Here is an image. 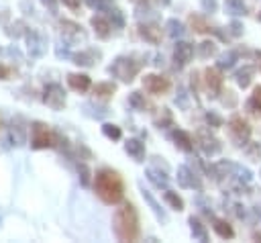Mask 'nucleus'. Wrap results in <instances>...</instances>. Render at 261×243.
<instances>
[{"label": "nucleus", "mask_w": 261, "mask_h": 243, "mask_svg": "<svg viewBox=\"0 0 261 243\" xmlns=\"http://www.w3.org/2000/svg\"><path fill=\"white\" fill-rule=\"evenodd\" d=\"M190 25H192V29L196 31V33H210L212 29L208 27V22L202 18V16H198V14H192L190 16Z\"/></svg>", "instance_id": "nucleus-29"}, {"label": "nucleus", "mask_w": 261, "mask_h": 243, "mask_svg": "<svg viewBox=\"0 0 261 243\" xmlns=\"http://www.w3.org/2000/svg\"><path fill=\"white\" fill-rule=\"evenodd\" d=\"M77 169H80V176H82V184L88 186V184H90V167H88L86 163H80Z\"/></svg>", "instance_id": "nucleus-40"}, {"label": "nucleus", "mask_w": 261, "mask_h": 243, "mask_svg": "<svg viewBox=\"0 0 261 243\" xmlns=\"http://www.w3.org/2000/svg\"><path fill=\"white\" fill-rule=\"evenodd\" d=\"M245 155L253 161H257L261 157V145L259 143H253V141H247L245 143Z\"/></svg>", "instance_id": "nucleus-32"}, {"label": "nucleus", "mask_w": 261, "mask_h": 243, "mask_svg": "<svg viewBox=\"0 0 261 243\" xmlns=\"http://www.w3.org/2000/svg\"><path fill=\"white\" fill-rule=\"evenodd\" d=\"M171 137H173L175 145H177L181 151H186V153H192V151H194V139H192L190 133H186V131H181V129H175V131L171 133Z\"/></svg>", "instance_id": "nucleus-13"}, {"label": "nucleus", "mask_w": 261, "mask_h": 243, "mask_svg": "<svg viewBox=\"0 0 261 243\" xmlns=\"http://www.w3.org/2000/svg\"><path fill=\"white\" fill-rule=\"evenodd\" d=\"M143 198H145V200L149 202V206L153 208V212H155V216H157L159 221H163V223H165V221H167V214H165V212L161 210V206L157 204V200H155V198L151 196V192H149V190H143Z\"/></svg>", "instance_id": "nucleus-26"}, {"label": "nucleus", "mask_w": 261, "mask_h": 243, "mask_svg": "<svg viewBox=\"0 0 261 243\" xmlns=\"http://www.w3.org/2000/svg\"><path fill=\"white\" fill-rule=\"evenodd\" d=\"M196 141H198L200 149H202L206 155H216V153L222 149L220 141L210 133V129H200V131L196 133Z\"/></svg>", "instance_id": "nucleus-6"}, {"label": "nucleus", "mask_w": 261, "mask_h": 243, "mask_svg": "<svg viewBox=\"0 0 261 243\" xmlns=\"http://www.w3.org/2000/svg\"><path fill=\"white\" fill-rule=\"evenodd\" d=\"M94 190H96V194L100 196L102 202H106V204H118L122 200V196H124V182H122V178H120L118 172L104 167V169H100L96 174Z\"/></svg>", "instance_id": "nucleus-1"}, {"label": "nucleus", "mask_w": 261, "mask_h": 243, "mask_svg": "<svg viewBox=\"0 0 261 243\" xmlns=\"http://www.w3.org/2000/svg\"><path fill=\"white\" fill-rule=\"evenodd\" d=\"M153 159H155V161H153V163H155V167H157L159 172L163 169V174L167 176V174H169V165H167V163L163 161V157H153Z\"/></svg>", "instance_id": "nucleus-43"}, {"label": "nucleus", "mask_w": 261, "mask_h": 243, "mask_svg": "<svg viewBox=\"0 0 261 243\" xmlns=\"http://www.w3.org/2000/svg\"><path fill=\"white\" fill-rule=\"evenodd\" d=\"M98 57H100L98 51L88 49V51H80V53H75V55H73V63H77V65H92Z\"/></svg>", "instance_id": "nucleus-20"}, {"label": "nucleus", "mask_w": 261, "mask_h": 243, "mask_svg": "<svg viewBox=\"0 0 261 243\" xmlns=\"http://www.w3.org/2000/svg\"><path fill=\"white\" fill-rule=\"evenodd\" d=\"M212 227H214L216 235L222 237V239H232V237H234V229H232L230 223H226L224 218H212Z\"/></svg>", "instance_id": "nucleus-18"}, {"label": "nucleus", "mask_w": 261, "mask_h": 243, "mask_svg": "<svg viewBox=\"0 0 261 243\" xmlns=\"http://www.w3.org/2000/svg\"><path fill=\"white\" fill-rule=\"evenodd\" d=\"M124 151L135 159V161H143L145 159V143L139 139H128L124 143Z\"/></svg>", "instance_id": "nucleus-14"}, {"label": "nucleus", "mask_w": 261, "mask_h": 243, "mask_svg": "<svg viewBox=\"0 0 261 243\" xmlns=\"http://www.w3.org/2000/svg\"><path fill=\"white\" fill-rule=\"evenodd\" d=\"M139 35H141L145 41H149V43L157 45V43L161 41V27H159V25H155V22L141 25V27H139Z\"/></svg>", "instance_id": "nucleus-12"}, {"label": "nucleus", "mask_w": 261, "mask_h": 243, "mask_svg": "<svg viewBox=\"0 0 261 243\" xmlns=\"http://www.w3.org/2000/svg\"><path fill=\"white\" fill-rule=\"evenodd\" d=\"M43 4H47L51 10H55V6H57V0H41Z\"/></svg>", "instance_id": "nucleus-46"}, {"label": "nucleus", "mask_w": 261, "mask_h": 243, "mask_svg": "<svg viewBox=\"0 0 261 243\" xmlns=\"http://www.w3.org/2000/svg\"><path fill=\"white\" fill-rule=\"evenodd\" d=\"M143 88H145L149 94H155V96H159V94H165V92H169V88H171V82H169L165 76L147 74V76L143 78Z\"/></svg>", "instance_id": "nucleus-5"}, {"label": "nucleus", "mask_w": 261, "mask_h": 243, "mask_svg": "<svg viewBox=\"0 0 261 243\" xmlns=\"http://www.w3.org/2000/svg\"><path fill=\"white\" fill-rule=\"evenodd\" d=\"M234 212H237V216H239V218H243V216H245V208H243L241 204H234Z\"/></svg>", "instance_id": "nucleus-45"}, {"label": "nucleus", "mask_w": 261, "mask_h": 243, "mask_svg": "<svg viewBox=\"0 0 261 243\" xmlns=\"http://www.w3.org/2000/svg\"><path fill=\"white\" fill-rule=\"evenodd\" d=\"M224 8H226V12L232 14V16H245V14H247V6H245L243 0H226V2H224Z\"/></svg>", "instance_id": "nucleus-24"}, {"label": "nucleus", "mask_w": 261, "mask_h": 243, "mask_svg": "<svg viewBox=\"0 0 261 243\" xmlns=\"http://www.w3.org/2000/svg\"><path fill=\"white\" fill-rule=\"evenodd\" d=\"M243 31H245V27H243V22H239V20H232V22L228 25V33H230L232 37H241Z\"/></svg>", "instance_id": "nucleus-38"}, {"label": "nucleus", "mask_w": 261, "mask_h": 243, "mask_svg": "<svg viewBox=\"0 0 261 243\" xmlns=\"http://www.w3.org/2000/svg\"><path fill=\"white\" fill-rule=\"evenodd\" d=\"M253 76H255V67L253 65H243L237 74H234V80H237V84H239V88H249L251 86V82H253Z\"/></svg>", "instance_id": "nucleus-15"}, {"label": "nucleus", "mask_w": 261, "mask_h": 243, "mask_svg": "<svg viewBox=\"0 0 261 243\" xmlns=\"http://www.w3.org/2000/svg\"><path fill=\"white\" fill-rule=\"evenodd\" d=\"M10 74H12V69H10V67L0 65V80H8V78H10Z\"/></svg>", "instance_id": "nucleus-44"}, {"label": "nucleus", "mask_w": 261, "mask_h": 243, "mask_svg": "<svg viewBox=\"0 0 261 243\" xmlns=\"http://www.w3.org/2000/svg\"><path fill=\"white\" fill-rule=\"evenodd\" d=\"M257 18H259V20H261V12H259V14H257Z\"/></svg>", "instance_id": "nucleus-49"}, {"label": "nucleus", "mask_w": 261, "mask_h": 243, "mask_svg": "<svg viewBox=\"0 0 261 243\" xmlns=\"http://www.w3.org/2000/svg\"><path fill=\"white\" fill-rule=\"evenodd\" d=\"M192 57H194V45L188 43V41H177L175 47H173V59H175V63L186 65V63L192 61Z\"/></svg>", "instance_id": "nucleus-10"}, {"label": "nucleus", "mask_w": 261, "mask_h": 243, "mask_svg": "<svg viewBox=\"0 0 261 243\" xmlns=\"http://www.w3.org/2000/svg\"><path fill=\"white\" fill-rule=\"evenodd\" d=\"M222 92V90H220ZM224 96H222V104L224 106H228V108H232V106H237V94L232 92V90H226V92H222Z\"/></svg>", "instance_id": "nucleus-37"}, {"label": "nucleus", "mask_w": 261, "mask_h": 243, "mask_svg": "<svg viewBox=\"0 0 261 243\" xmlns=\"http://www.w3.org/2000/svg\"><path fill=\"white\" fill-rule=\"evenodd\" d=\"M108 22L112 25V27H122L124 25V18H122V12L120 10H116V8H112L110 12H108Z\"/></svg>", "instance_id": "nucleus-36"}, {"label": "nucleus", "mask_w": 261, "mask_h": 243, "mask_svg": "<svg viewBox=\"0 0 261 243\" xmlns=\"http://www.w3.org/2000/svg\"><path fill=\"white\" fill-rule=\"evenodd\" d=\"M43 102L47 106H51L53 110H61L65 106V92L59 84H49L45 88V94H43Z\"/></svg>", "instance_id": "nucleus-7"}, {"label": "nucleus", "mask_w": 261, "mask_h": 243, "mask_svg": "<svg viewBox=\"0 0 261 243\" xmlns=\"http://www.w3.org/2000/svg\"><path fill=\"white\" fill-rule=\"evenodd\" d=\"M112 227H114V235L120 241H137L139 233H141V227H139V214H137L135 206L133 204L120 206L114 212Z\"/></svg>", "instance_id": "nucleus-2"}, {"label": "nucleus", "mask_w": 261, "mask_h": 243, "mask_svg": "<svg viewBox=\"0 0 261 243\" xmlns=\"http://www.w3.org/2000/svg\"><path fill=\"white\" fill-rule=\"evenodd\" d=\"M147 180L153 182L157 188H167V178H165L163 174L155 172V169H149V172H147Z\"/></svg>", "instance_id": "nucleus-34"}, {"label": "nucleus", "mask_w": 261, "mask_h": 243, "mask_svg": "<svg viewBox=\"0 0 261 243\" xmlns=\"http://www.w3.org/2000/svg\"><path fill=\"white\" fill-rule=\"evenodd\" d=\"M163 198H165V202L173 208V210H184V200H181V196H177V192H173V190H167L165 188V194H163Z\"/></svg>", "instance_id": "nucleus-25"}, {"label": "nucleus", "mask_w": 261, "mask_h": 243, "mask_svg": "<svg viewBox=\"0 0 261 243\" xmlns=\"http://www.w3.org/2000/svg\"><path fill=\"white\" fill-rule=\"evenodd\" d=\"M204 118H206V123H208L210 127H214V129H216V127H222V118H220L216 112H206Z\"/></svg>", "instance_id": "nucleus-39"}, {"label": "nucleus", "mask_w": 261, "mask_h": 243, "mask_svg": "<svg viewBox=\"0 0 261 243\" xmlns=\"http://www.w3.org/2000/svg\"><path fill=\"white\" fill-rule=\"evenodd\" d=\"M102 133H104L108 139H112V141H118V139L122 137V131H120V127H116V125H112V123H106V125H102Z\"/></svg>", "instance_id": "nucleus-31"}, {"label": "nucleus", "mask_w": 261, "mask_h": 243, "mask_svg": "<svg viewBox=\"0 0 261 243\" xmlns=\"http://www.w3.org/2000/svg\"><path fill=\"white\" fill-rule=\"evenodd\" d=\"M247 106H249V110H253L255 114H261V86H255V88H253V94H251Z\"/></svg>", "instance_id": "nucleus-27"}, {"label": "nucleus", "mask_w": 261, "mask_h": 243, "mask_svg": "<svg viewBox=\"0 0 261 243\" xmlns=\"http://www.w3.org/2000/svg\"><path fill=\"white\" fill-rule=\"evenodd\" d=\"M255 57H257V67L261 69V51H255Z\"/></svg>", "instance_id": "nucleus-47"}, {"label": "nucleus", "mask_w": 261, "mask_h": 243, "mask_svg": "<svg viewBox=\"0 0 261 243\" xmlns=\"http://www.w3.org/2000/svg\"><path fill=\"white\" fill-rule=\"evenodd\" d=\"M237 61H239V53L230 49V51H226V53H222V55L218 57V65H216V67H218V69H230Z\"/></svg>", "instance_id": "nucleus-22"}, {"label": "nucleus", "mask_w": 261, "mask_h": 243, "mask_svg": "<svg viewBox=\"0 0 261 243\" xmlns=\"http://www.w3.org/2000/svg\"><path fill=\"white\" fill-rule=\"evenodd\" d=\"M171 123H173L171 110H167V108H161V114L155 118V125H157L159 129H165V127H171Z\"/></svg>", "instance_id": "nucleus-33"}, {"label": "nucleus", "mask_w": 261, "mask_h": 243, "mask_svg": "<svg viewBox=\"0 0 261 243\" xmlns=\"http://www.w3.org/2000/svg\"><path fill=\"white\" fill-rule=\"evenodd\" d=\"M114 92H116V86L110 84V82H102V84H96V86H94V96H96V98H102V100L110 98Z\"/></svg>", "instance_id": "nucleus-23"}, {"label": "nucleus", "mask_w": 261, "mask_h": 243, "mask_svg": "<svg viewBox=\"0 0 261 243\" xmlns=\"http://www.w3.org/2000/svg\"><path fill=\"white\" fill-rule=\"evenodd\" d=\"M86 2H88V6H92L96 10H104L110 6V0H86Z\"/></svg>", "instance_id": "nucleus-41"}, {"label": "nucleus", "mask_w": 261, "mask_h": 243, "mask_svg": "<svg viewBox=\"0 0 261 243\" xmlns=\"http://www.w3.org/2000/svg\"><path fill=\"white\" fill-rule=\"evenodd\" d=\"M200 4L204 8V12H216V8H218L216 0H200Z\"/></svg>", "instance_id": "nucleus-42"}, {"label": "nucleus", "mask_w": 261, "mask_h": 243, "mask_svg": "<svg viewBox=\"0 0 261 243\" xmlns=\"http://www.w3.org/2000/svg\"><path fill=\"white\" fill-rule=\"evenodd\" d=\"M92 27H94V31H96V35H98L100 39H108V37H110L112 25L108 22V18H104V16H94V18H92Z\"/></svg>", "instance_id": "nucleus-17"}, {"label": "nucleus", "mask_w": 261, "mask_h": 243, "mask_svg": "<svg viewBox=\"0 0 261 243\" xmlns=\"http://www.w3.org/2000/svg\"><path fill=\"white\" fill-rule=\"evenodd\" d=\"M80 29H82V27H77L75 22H69V20H63V22H61V33H63L69 41H73V39H77V37L84 39V33H82Z\"/></svg>", "instance_id": "nucleus-21"}, {"label": "nucleus", "mask_w": 261, "mask_h": 243, "mask_svg": "<svg viewBox=\"0 0 261 243\" xmlns=\"http://www.w3.org/2000/svg\"><path fill=\"white\" fill-rule=\"evenodd\" d=\"M228 131H230V137H232V141L237 145H245L251 139V125L239 114H234L228 120Z\"/></svg>", "instance_id": "nucleus-4"}, {"label": "nucleus", "mask_w": 261, "mask_h": 243, "mask_svg": "<svg viewBox=\"0 0 261 243\" xmlns=\"http://www.w3.org/2000/svg\"><path fill=\"white\" fill-rule=\"evenodd\" d=\"M188 223H190V229H192V235H194V239H198V241L206 243V241H208V231H206V227L200 223V218H196V216H190V218H188Z\"/></svg>", "instance_id": "nucleus-19"}, {"label": "nucleus", "mask_w": 261, "mask_h": 243, "mask_svg": "<svg viewBox=\"0 0 261 243\" xmlns=\"http://www.w3.org/2000/svg\"><path fill=\"white\" fill-rule=\"evenodd\" d=\"M139 69H141V65L135 59H130V57H116L114 63L108 67V71L114 78H118L120 82H126V84L135 80V76L139 74Z\"/></svg>", "instance_id": "nucleus-3"}, {"label": "nucleus", "mask_w": 261, "mask_h": 243, "mask_svg": "<svg viewBox=\"0 0 261 243\" xmlns=\"http://www.w3.org/2000/svg\"><path fill=\"white\" fill-rule=\"evenodd\" d=\"M67 82H69V86H71L75 92H86V90H90V86H92V82H90V78H88L86 74H69Z\"/></svg>", "instance_id": "nucleus-16"}, {"label": "nucleus", "mask_w": 261, "mask_h": 243, "mask_svg": "<svg viewBox=\"0 0 261 243\" xmlns=\"http://www.w3.org/2000/svg\"><path fill=\"white\" fill-rule=\"evenodd\" d=\"M177 182H179L181 188H196V190L202 188V182L198 180V176H196L188 165L177 167Z\"/></svg>", "instance_id": "nucleus-11"}, {"label": "nucleus", "mask_w": 261, "mask_h": 243, "mask_svg": "<svg viewBox=\"0 0 261 243\" xmlns=\"http://www.w3.org/2000/svg\"><path fill=\"white\" fill-rule=\"evenodd\" d=\"M55 141L53 133L49 131L47 125L43 123H35L33 125V147L35 149H45V147H51Z\"/></svg>", "instance_id": "nucleus-8"}, {"label": "nucleus", "mask_w": 261, "mask_h": 243, "mask_svg": "<svg viewBox=\"0 0 261 243\" xmlns=\"http://www.w3.org/2000/svg\"><path fill=\"white\" fill-rule=\"evenodd\" d=\"M184 33H186V29H184V25H181L177 18H169V20H167V35H169V37L177 39V37H181Z\"/></svg>", "instance_id": "nucleus-28"}, {"label": "nucleus", "mask_w": 261, "mask_h": 243, "mask_svg": "<svg viewBox=\"0 0 261 243\" xmlns=\"http://www.w3.org/2000/svg\"><path fill=\"white\" fill-rule=\"evenodd\" d=\"M200 57H212V55H216V43L214 41H204V43H200Z\"/></svg>", "instance_id": "nucleus-35"}, {"label": "nucleus", "mask_w": 261, "mask_h": 243, "mask_svg": "<svg viewBox=\"0 0 261 243\" xmlns=\"http://www.w3.org/2000/svg\"><path fill=\"white\" fill-rule=\"evenodd\" d=\"M133 2H145V0H133Z\"/></svg>", "instance_id": "nucleus-50"}, {"label": "nucleus", "mask_w": 261, "mask_h": 243, "mask_svg": "<svg viewBox=\"0 0 261 243\" xmlns=\"http://www.w3.org/2000/svg\"><path fill=\"white\" fill-rule=\"evenodd\" d=\"M222 82H224V78H222V74H220L218 67H208V69H204V84H206V88H208V92H210V98H216V96L220 94Z\"/></svg>", "instance_id": "nucleus-9"}, {"label": "nucleus", "mask_w": 261, "mask_h": 243, "mask_svg": "<svg viewBox=\"0 0 261 243\" xmlns=\"http://www.w3.org/2000/svg\"><path fill=\"white\" fill-rule=\"evenodd\" d=\"M253 237H255V239H257V241H261V233H255V235H253Z\"/></svg>", "instance_id": "nucleus-48"}, {"label": "nucleus", "mask_w": 261, "mask_h": 243, "mask_svg": "<svg viewBox=\"0 0 261 243\" xmlns=\"http://www.w3.org/2000/svg\"><path fill=\"white\" fill-rule=\"evenodd\" d=\"M128 104L133 106V108H137V110H145L149 104H147V100H145V96L141 94V92H130V96H128Z\"/></svg>", "instance_id": "nucleus-30"}]
</instances>
